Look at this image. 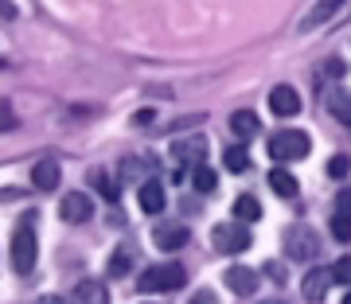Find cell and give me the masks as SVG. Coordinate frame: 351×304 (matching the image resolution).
Listing matches in <instances>:
<instances>
[{
    "label": "cell",
    "mask_w": 351,
    "mask_h": 304,
    "mask_svg": "<svg viewBox=\"0 0 351 304\" xmlns=\"http://www.w3.org/2000/svg\"><path fill=\"white\" fill-rule=\"evenodd\" d=\"M184 281H188V269L180 266V262H164V266L145 269L137 277V285H141V292H172V289H180Z\"/></svg>",
    "instance_id": "3957f363"
},
{
    "label": "cell",
    "mask_w": 351,
    "mask_h": 304,
    "mask_svg": "<svg viewBox=\"0 0 351 304\" xmlns=\"http://www.w3.org/2000/svg\"><path fill=\"white\" fill-rule=\"evenodd\" d=\"M223 164H226V172H246V168H250V152H246V144H230V149L223 152Z\"/></svg>",
    "instance_id": "ffe728a7"
},
{
    "label": "cell",
    "mask_w": 351,
    "mask_h": 304,
    "mask_svg": "<svg viewBox=\"0 0 351 304\" xmlns=\"http://www.w3.org/2000/svg\"><path fill=\"white\" fill-rule=\"evenodd\" d=\"M332 269H308V277L301 281V292H304V301H324V292L332 289Z\"/></svg>",
    "instance_id": "8fae6325"
},
{
    "label": "cell",
    "mask_w": 351,
    "mask_h": 304,
    "mask_svg": "<svg viewBox=\"0 0 351 304\" xmlns=\"http://www.w3.org/2000/svg\"><path fill=\"white\" fill-rule=\"evenodd\" d=\"M269 188H274L281 199H297V191H301V188H297V176H293L289 168H281V164L269 172Z\"/></svg>",
    "instance_id": "2e32d148"
},
{
    "label": "cell",
    "mask_w": 351,
    "mask_h": 304,
    "mask_svg": "<svg viewBox=\"0 0 351 304\" xmlns=\"http://www.w3.org/2000/svg\"><path fill=\"white\" fill-rule=\"evenodd\" d=\"M0 16H4V20H16V16H20V8H16L12 0H0Z\"/></svg>",
    "instance_id": "f1b7e54d"
},
{
    "label": "cell",
    "mask_w": 351,
    "mask_h": 304,
    "mask_svg": "<svg viewBox=\"0 0 351 304\" xmlns=\"http://www.w3.org/2000/svg\"><path fill=\"white\" fill-rule=\"evenodd\" d=\"M188 304H215V292H211V289H199V292H195V296H191Z\"/></svg>",
    "instance_id": "f546056e"
},
{
    "label": "cell",
    "mask_w": 351,
    "mask_h": 304,
    "mask_svg": "<svg viewBox=\"0 0 351 304\" xmlns=\"http://www.w3.org/2000/svg\"><path fill=\"white\" fill-rule=\"evenodd\" d=\"M332 12H336V4H332V0H320V4H316L313 12H308V16L301 20V31H313V27H320Z\"/></svg>",
    "instance_id": "603a6c76"
},
{
    "label": "cell",
    "mask_w": 351,
    "mask_h": 304,
    "mask_svg": "<svg viewBox=\"0 0 351 304\" xmlns=\"http://www.w3.org/2000/svg\"><path fill=\"white\" fill-rule=\"evenodd\" d=\"M16 121H20V117H16L12 101H4V98H0V133H8V129H16Z\"/></svg>",
    "instance_id": "d4e9b609"
},
{
    "label": "cell",
    "mask_w": 351,
    "mask_h": 304,
    "mask_svg": "<svg viewBox=\"0 0 351 304\" xmlns=\"http://www.w3.org/2000/svg\"><path fill=\"white\" fill-rule=\"evenodd\" d=\"M152 117H156V110H137V125H152Z\"/></svg>",
    "instance_id": "4dcf8cb0"
},
{
    "label": "cell",
    "mask_w": 351,
    "mask_h": 304,
    "mask_svg": "<svg viewBox=\"0 0 351 304\" xmlns=\"http://www.w3.org/2000/svg\"><path fill=\"white\" fill-rule=\"evenodd\" d=\"M71 304H110V292H106V285L94 277L78 281L75 292H71Z\"/></svg>",
    "instance_id": "7c38bea8"
},
{
    "label": "cell",
    "mask_w": 351,
    "mask_h": 304,
    "mask_svg": "<svg viewBox=\"0 0 351 304\" xmlns=\"http://www.w3.org/2000/svg\"><path fill=\"white\" fill-rule=\"evenodd\" d=\"M265 277H269V281H277V285H285V281H289V273L281 269V262H269V266H265Z\"/></svg>",
    "instance_id": "83f0119b"
},
{
    "label": "cell",
    "mask_w": 351,
    "mask_h": 304,
    "mask_svg": "<svg viewBox=\"0 0 351 304\" xmlns=\"http://www.w3.org/2000/svg\"><path fill=\"white\" fill-rule=\"evenodd\" d=\"M0 71H4V59H0Z\"/></svg>",
    "instance_id": "74e56055"
},
{
    "label": "cell",
    "mask_w": 351,
    "mask_h": 304,
    "mask_svg": "<svg viewBox=\"0 0 351 304\" xmlns=\"http://www.w3.org/2000/svg\"><path fill=\"white\" fill-rule=\"evenodd\" d=\"M32 227H36V211H24V218H20V227L12 234V269L16 273H32V266H36L39 246H36Z\"/></svg>",
    "instance_id": "6da1fadb"
},
{
    "label": "cell",
    "mask_w": 351,
    "mask_h": 304,
    "mask_svg": "<svg viewBox=\"0 0 351 304\" xmlns=\"http://www.w3.org/2000/svg\"><path fill=\"white\" fill-rule=\"evenodd\" d=\"M137 199H141V211L160 215V211H164V188H160V179H145V183L137 188Z\"/></svg>",
    "instance_id": "5bb4252c"
},
{
    "label": "cell",
    "mask_w": 351,
    "mask_h": 304,
    "mask_svg": "<svg viewBox=\"0 0 351 304\" xmlns=\"http://www.w3.org/2000/svg\"><path fill=\"white\" fill-rule=\"evenodd\" d=\"M328 75L339 78V75H343V63H339V59H332V63H328Z\"/></svg>",
    "instance_id": "d6a6232c"
},
{
    "label": "cell",
    "mask_w": 351,
    "mask_h": 304,
    "mask_svg": "<svg viewBox=\"0 0 351 304\" xmlns=\"http://www.w3.org/2000/svg\"><path fill=\"white\" fill-rule=\"evenodd\" d=\"M332 277H336L339 285H351V253L348 257H339L336 266H332Z\"/></svg>",
    "instance_id": "4316f807"
},
{
    "label": "cell",
    "mask_w": 351,
    "mask_h": 304,
    "mask_svg": "<svg viewBox=\"0 0 351 304\" xmlns=\"http://www.w3.org/2000/svg\"><path fill=\"white\" fill-rule=\"evenodd\" d=\"M59 176H63V172H59L55 160H39V164L32 168V183H36L39 191H55L59 188Z\"/></svg>",
    "instance_id": "9a60e30c"
},
{
    "label": "cell",
    "mask_w": 351,
    "mask_h": 304,
    "mask_svg": "<svg viewBox=\"0 0 351 304\" xmlns=\"http://www.w3.org/2000/svg\"><path fill=\"white\" fill-rule=\"evenodd\" d=\"M262 218V203L254 195H239L234 199V223H258Z\"/></svg>",
    "instance_id": "d6986e66"
},
{
    "label": "cell",
    "mask_w": 351,
    "mask_h": 304,
    "mask_svg": "<svg viewBox=\"0 0 351 304\" xmlns=\"http://www.w3.org/2000/svg\"><path fill=\"white\" fill-rule=\"evenodd\" d=\"M269 110H274L277 117H297V114H301V94L281 82V86L269 90Z\"/></svg>",
    "instance_id": "30bf717a"
},
{
    "label": "cell",
    "mask_w": 351,
    "mask_h": 304,
    "mask_svg": "<svg viewBox=\"0 0 351 304\" xmlns=\"http://www.w3.org/2000/svg\"><path fill=\"white\" fill-rule=\"evenodd\" d=\"M90 183L98 188V195H101L106 203H117V199H121V188H117V179H113L110 172H101V168H98V172H90Z\"/></svg>",
    "instance_id": "ac0fdd59"
},
{
    "label": "cell",
    "mask_w": 351,
    "mask_h": 304,
    "mask_svg": "<svg viewBox=\"0 0 351 304\" xmlns=\"http://www.w3.org/2000/svg\"><path fill=\"white\" fill-rule=\"evenodd\" d=\"M339 304H351V292H343V301H339Z\"/></svg>",
    "instance_id": "e575fe53"
},
{
    "label": "cell",
    "mask_w": 351,
    "mask_h": 304,
    "mask_svg": "<svg viewBox=\"0 0 351 304\" xmlns=\"http://www.w3.org/2000/svg\"><path fill=\"white\" fill-rule=\"evenodd\" d=\"M59 215H63V223L78 227V223H86V218L94 215V199L82 195V191H66L63 203H59Z\"/></svg>",
    "instance_id": "52a82bcc"
},
{
    "label": "cell",
    "mask_w": 351,
    "mask_h": 304,
    "mask_svg": "<svg viewBox=\"0 0 351 304\" xmlns=\"http://www.w3.org/2000/svg\"><path fill=\"white\" fill-rule=\"evenodd\" d=\"M188 227H180V223H164V227L152 230V242H156V250L164 253H176V250H184L188 246Z\"/></svg>",
    "instance_id": "ba28073f"
},
{
    "label": "cell",
    "mask_w": 351,
    "mask_h": 304,
    "mask_svg": "<svg viewBox=\"0 0 351 304\" xmlns=\"http://www.w3.org/2000/svg\"><path fill=\"white\" fill-rule=\"evenodd\" d=\"M230 129H234V137L250 140L262 133V121H258V114H250V110H239V114H230Z\"/></svg>",
    "instance_id": "e0dca14e"
},
{
    "label": "cell",
    "mask_w": 351,
    "mask_h": 304,
    "mask_svg": "<svg viewBox=\"0 0 351 304\" xmlns=\"http://www.w3.org/2000/svg\"><path fill=\"white\" fill-rule=\"evenodd\" d=\"M262 304H285V301H262Z\"/></svg>",
    "instance_id": "d590c367"
},
{
    "label": "cell",
    "mask_w": 351,
    "mask_h": 304,
    "mask_svg": "<svg viewBox=\"0 0 351 304\" xmlns=\"http://www.w3.org/2000/svg\"><path fill=\"white\" fill-rule=\"evenodd\" d=\"M129 269H133V250L129 246H117L110 257V277H125Z\"/></svg>",
    "instance_id": "7402d4cb"
},
{
    "label": "cell",
    "mask_w": 351,
    "mask_h": 304,
    "mask_svg": "<svg viewBox=\"0 0 351 304\" xmlns=\"http://www.w3.org/2000/svg\"><path fill=\"white\" fill-rule=\"evenodd\" d=\"M332 4H336V8H339V4H343V0H332Z\"/></svg>",
    "instance_id": "8d00e7d4"
},
{
    "label": "cell",
    "mask_w": 351,
    "mask_h": 304,
    "mask_svg": "<svg viewBox=\"0 0 351 304\" xmlns=\"http://www.w3.org/2000/svg\"><path fill=\"white\" fill-rule=\"evenodd\" d=\"M172 160L180 168H191V172L203 168V164H207V140H203V137H180L172 144Z\"/></svg>",
    "instance_id": "8992f818"
},
{
    "label": "cell",
    "mask_w": 351,
    "mask_h": 304,
    "mask_svg": "<svg viewBox=\"0 0 351 304\" xmlns=\"http://www.w3.org/2000/svg\"><path fill=\"white\" fill-rule=\"evenodd\" d=\"M351 172V160L348 156H332V160H328V176L332 179H343Z\"/></svg>",
    "instance_id": "484cf974"
},
{
    "label": "cell",
    "mask_w": 351,
    "mask_h": 304,
    "mask_svg": "<svg viewBox=\"0 0 351 304\" xmlns=\"http://www.w3.org/2000/svg\"><path fill=\"white\" fill-rule=\"evenodd\" d=\"M191 183H195V191H199V195H211L215 188H219V172H215V168H195V172H191Z\"/></svg>",
    "instance_id": "44dd1931"
},
{
    "label": "cell",
    "mask_w": 351,
    "mask_h": 304,
    "mask_svg": "<svg viewBox=\"0 0 351 304\" xmlns=\"http://www.w3.org/2000/svg\"><path fill=\"white\" fill-rule=\"evenodd\" d=\"M223 281H226V289L230 292H239V296H254V289H258V269H250V266H230L223 273Z\"/></svg>",
    "instance_id": "9c48e42d"
},
{
    "label": "cell",
    "mask_w": 351,
    "mask_h": 304,
    "mask_svg": "<svg viewBox=\"0 0 351 304\" xmlns=\"http://www.w3.org/2000/svg\"><path fill=\"white\" fill-rule=\"evenodd\" d=\"M36 304H66V301H63V296H51V292H47V296H39Z\"/></svg>",
    "instance_id": "836d02e7"
},
{
    "label": "cell",
    "mask_w": 351,
    "mask_h": 304,
    "mask_svg": "<svg viewBox=\"0 0 351 304\" xmlns=\"http://www.w3.org/2000/svg\"><path fill=\"white\" fill-rule=\"evenodd\" d=\"M332 238L351 242V211H336V215H332Z\"/></svg>",
    "instance_id": "cb8c5ba5"
},
{
    "label": "cell",
    "mask_w": 351,
    "mask_h": 304,
    "mask_svg": "<svg viewBox=\"0 0 351 304\" xmlns=\"http://www.w3.org/2000/svg\"><path fill=\"white\" fill-rule=\"evenodd\" d=\"M336 207H339V211H351V191H343V195H339Z\"/></svg>",
    "instance_id": "1f68e13d"
},
{
    "label": "cell",
    "mask_w": 351,
    "mask_h": 304,
    "mask_svg": "<svg viewBox=\"0 0 351 304\" xmlns=\"http://www.w3.org/2000/svg\"><path fill=\"white\" fill-rule=\"evenodd\" d=\"M285 253L293 257V262H313L316 253H320V238H316L313 227H289L285 230Z\"/></svg>",
    "instance_id": "277c9868"
},
{
    "label": "cell",
    "mask_w": 351,
    "mask_h": 304,
    "mask_svg": "<svg viewBox=\"0 0 351 304\" xmlns=\"http://www.w3.org/2000/svg\"><path fill=\"white\" fill-rule=\"evenodd\" d=\"M308 152H313V140H308V133H301V129H281V133L269 137V156H274L277 164L304 160Z\"/></svg>",
    "instance_id": "7a4b0ae2"
},
{
    "label": "cell",
    "mask_w": 351,
    "mask_h": 304,
    "mask_svg": "<svg viewBox=\"0 0 351 304\" xmlns=\"http://www.w3.org/2000/svg\"><path fill=\"white\" fill-rule=\"evenodd\" d=\"M215 238V250L219 253H242L250 250V230H246V223H219V227L211 230Z\"/></svg>",
    "instance_id": "5b68a950"
},
{
    "label": "cell",
    "mask_w": 351,
    "mask_h": 304,
    "mask_svg": "<svg viewBox=\"0 0 351 304\" xmlns=\"http://www.w3.org/2000/svg\"><path fill=\"white\" fill-rule=\"evenodd\" d=\"M324 101H328V114L336 117L339 125L351 129V94H348V90H343V86H332V90L324 94Z\"/></svg>",
    "instance_id": "4fadbf2b"
}]
</instances>
